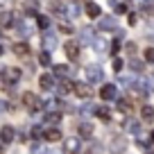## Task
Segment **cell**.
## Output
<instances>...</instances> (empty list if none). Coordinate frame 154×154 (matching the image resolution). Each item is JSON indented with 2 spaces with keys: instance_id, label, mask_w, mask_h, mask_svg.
<instances>
[{
  "instance_id": "7402d4cb",
  "label": "cell",
  "mask_w": 154,
  "mask_h": 154,
  "mask_svg": "<svg viewBox=\"0 0 154 154\" xmlns=\"http://www.w3.org/2000/svg\"><path fill=\"white\" fill-rule=\"evenodd\" d=\"M70 82H61V86H57V91H59V95H66V93H70Z\"/></svg>"
},
{
  "instance_id": "6da1fadb",
  "label": "cell",
  "mask_w": 154,
  "mask_h": 154,
  "mask_svg": "<svg viewBox=\"0 0 154 154\" xmlns=\"http://www.w3.org/2000/svg\"><path fill=\"white\" fill-rule=\"evenodd\" d=\"M84 72H86V84H97L102 79V70L97 63H88Z\"/></svg>"
},
{
  "instance_id": "4316f807",
  "label": "cell",
  "mask_w": 154,
  "mask_h": 154,
  "mask_svg": "<svg viewBox=\"0 0 154 154\" xmlns=\"http://www.w3.org/2000/svg\"><path fill=\"white\" fill-rule=\"evenodd\" d=\"M95 50H97V52H102V50H106V43H104V41H102V38H97V41H95Z\"/></svg>"
},
{
  "instance_id": "e575fe53",
  "label": "cell",
  "mask_w": 154,
  "mask_h": 154,
  "mask_svg": "<svg viewBox=\"0 0 154 154\" xmlns=\"http://www.w3.org/2000/svg\"><path fill=\"white\" fill-rule=\"evenodd\" d=\"M116 11H118V14H125L127 7H125V5H118V7H116Z\"/></svg>"
},
{
  "instance_id": "f1b7e54d",
  "label": "cell",
  "mask_w": 154,
  "mask_h": 154,
  "mask_svg": "<svg viewBox=\"0 0 154 154\" xmlns=\"http://www.w3.org/2000/svg\"><path fill=\"white\" fill-rule=\"evenodd\" d=\"M145 59L154 63V48H147V50H145Z\"/></svg>"
},
{
  "instance_id": "f35d334b",
  "label": "cell",
  "mask_w": 154,
  "mask_h": 154,
  "mask_svg": "<svg viewBox=\"0 0 154 154\" xmlns=\"http://www.w3.org/2000/svg\"><path fill=\"white\" fill-rule=\"evenodd\" d=\"M77 154H79V152H77Z\"/></svg>"
},
{
  "instance_id": "277c9868",
  "label": "cell",
  "mask_w": 154,
  "mask_h": 154,
  "mask_svg": "<svg viewBox=\"0 0 154 154\" xmlns=\"http://www.w3.org/2000/svg\"><path fill=\"white\" fill-rule=\"evenodd\" d=\"M23 104L27 106V109H38V106H41V100H38L36 95H34V93H23Z\"/></svg>"
},
{
  "instance_id": "8fae6325",
  "label": "cell",
  "mask_w": 154,
  "mask_h": 154,
  "mask_svg": "<svg viewBox=\"0 0 154 154\" xmlns=\"http://www.w3.org/2000/svg\"><path fill=\"white\" fill-rule=\"evenodd\" d=\"M100 29H102V32H111V29H116V18H113V16H106V18H102Z\"/></svg>"
},
{
  "instance_id": "f546056e",
  "label": "cell",
  "mask_w": 154,
  "mask_h": 154,
  "mask_svg": "<svg viewBox=\"0 0 154 154\" xmlns=\"http://www.w3.org/2000/svg\"><path fill=\"white\" fill-rule=\"evenodd\" d=\"M122 66H125V63H122V59H116V61H113V70H116V72H120Z\"/></svg>"
},
{
  "instance_id": "603a6c76",
  "label": "cell",
  "mask_w": 154,
  "mask_h": 154,
  "mask_svg": "<svg viewBox=\"0 0 154 154\" xmlns=\"http://www.w3.org/2000/svg\"><path fill=\"white\" fill-rule=\"evenodd\" d=\"M38 61H41V66H50V52H48V50H45V52H41Z\"/></svg>"
},
{
  "instance_id": "7c38bea8",
  "label": "cell",
  "mask_w": 154,
  "mask_h": 154,
  "mask_svg": "<svg viewBox=\"0 0 154 154\" xmlns=\"http://www.w3.org/2000/svg\"><path fill=\"white\" fill-rule=\"evenodd\" d=\"M43 45H45V50H52L54 45H57V36H54L52 32H45L43 34Z\"/></svg>"
},
{
  "instance_id": "ba28073f",
  "label": "cell",
  "mask_w": 154,
  "mask_h": 154,
  "mask_svg": "<svg viewBox=\"0 0 154 154\" xmlns=\"http://www.w3.org/2000/svg\"><path fill=\"white\" fill-rule=\"evenodd\" d=\"M82 147V140L79 138H66V152L68 154H77Z\"/></svg>"
},
{
  "instance_id": "d6a6232c",
  "label": "cell",
  "mask_w": 154,
  "mask_h": 154,
  "mask_svg": "<svg viewBox=\"0 0 154 154\" xmlns=\"http://www.w3.org/2000/svg\"><path fill=\"white\" fill-rule=\"evenodd\" d=\"M11 2H14V0H0V7L7 9V7H11Z\"/></svg>"
},
{
  "instance_id": "2e32d148",
  "label": "cell",
  "mask_w": 154,
  "mask_h": 154,
  "mask_svg": "<svg viewBox=\"0 0 154 154\" xmlns=\"http://www.w3.org/2000/svg\"><path fill=\"white\" fill-rule=\"evenodd\" d=\"M14 23V16H11V11H0V25L2 27H7V25Z\"/></svg>"
},
{
  "instance_id": "44dd1931",
  "label": "cell",
  "mask_w": 154,
  "mask_h": 154,
  "mask_svg": "<svg viewBox=\"0 0 154 154\" xmlns=\"http://www.w3.org/2000/svg\"><path fill=\"white\" fill-rule=\"evenodd\" d=\"M14 27H16V32H18V34H20V36H25V34H29V29H27V25H25V23H23V20H20V23H16V25H14Z\"/></svg>"
},
{
  "instance_id": "5bb4252c",
  "label": "cell",
  "mask_w": 154,
  "mask_h": 154,
  "mask_svg": "<svg viewBox=\"0 0 154 154\" xmlns=\"http://www.w3.org/2000/svg\"><path fill=\"white\" fill-rule=\"evenodd\" d=\"M14 54H18V57H27V54H29V45L27 43H14Z\"/></svg>"
},
{
  "instance_id": "8d00e7d4",
  "label": "cell",
  "mask_w": 154,
  "mask_h": 154,
  "mask_svg": "<svg viewBox=\"0 0 154 154\" xmlns=\"http://www.w3.org/2000/svg\"><path fill=\"white\" fill-rule=\"evenodd\" d=\"M149 140H152V143H154V131H152V134H149Z\"/></svg>"
},
{
  "instance_id": "4fadbf2b",
  "label": "cell",
  "mask_w": 154,
  "mask_h": 154,
  "mask_svg": "<svg viewBox=\"0 0 154 154\" xmlns=\"http://www.w3.org/2000/svg\"><path fill=\"white\" fill-rule=\"evenodd\" d=\"M43 138H45V140H50V143H57V140L61 138V131H59L57 127H52V129H48V131L43 134Z\"/></svg>"
},
{
  "instance_id": "cb8c5ba5",
  "label": "cell",
  "mask_w": 154,
  "mask_h": 154,
  "mask_svg": "<svg viewBox=\"0 0 154 154\" xmlns=\"http://www.w3.org/2000/svg\"><path fill=\"white\" fill-rule=\"evenodd\" d=\"M59 120H61V113H48V122H52V125H59Z\"/></svg>"
},
{
  "instance_id": "8992f818",
  "label": "cell",
  "mask_w": 154,
  "mask_h": 154,
  "mask_svg": "<svg viewBox=\"0 0 154 154\" xmlns=\"http://www.w3.org/2000/svg\"><path fill=\"white\" fill-rule=\"evenodd\" d=\"M125 149H127V140L122 138V136H120V138H113V140H111V152H113V154H122Z\"/></svg>"
},
{
  "instance_id": "9c48e42d",
  "label": "cell",
  "mask_w": 154,
  "mask_h": 154,
  "mask_svg": "<svg viewBox=\"0 0 154 154\" xmlns=\"http://www.w3.org/2000/svg\"><path fill=\"white\" fill-rule=\"evenodd\" d=\"M38 84H41L43 91H50V88H54V77L52 75H41L38 77Z\"/></svg>"
},
{
  "instance_id": "d4e9b609",
  "label": "cell",
  "mask_w": 154,
  "mask_h": 154,
  "mask_svg": "<svg viewBox=\"0 0 154 154\" xmlns=\"http://www.w3.org/2000/svg\"><path fill=\"white\" fill-rule=\"evenodd\" d=\"M59 32H63V34H72L75 29H72V25H68V23H61V25H59Z\"/></svg>"
},
{
  "instance_id": "484cf974",
  "label": "cell",
  "mask_w": 154,
  "mask_h": 154,
  "mask_svg": "<svg viewBox=\"0 0 154 154\" xmlns=\"http://www.w3.org/2000/svg\"><path fill=\"white\" fill-rule=\"evenodd\" d=\"M118 109H120V111H129L131 109L129 100H118Z\"/></svg>"
},
{
  "instance_id": "7a4b0ae2",
  "label": "cell",
  "mask_w": 154,
  "mask_h": 154,
  "mask_svg": "<svg viewBox=\"0 0 154 154\" xmlns=\"http://www.w3.org/2000/svg\"><path fill=\"white\" fill-rule=\"evenodd\" d=\"M116 95H118V91H116V84H104V86L100 88V97H102L104 102L116 100Z\"/></svg>"
},
{
  "instance_id": "1f68e13d",
  "label": "cell",
  "mask_w": 154,
  "mask_h": 154,
  "mask_svg": "<svg viewBox=\"0 0 154 154\" xmlns=\"http://www.w3.org/2000/svg\"><path fill=\"white\" fill-rule=\"evenodd\" d=\"M41 136H43V134H41V129L34 127V129H32V138H41Z\"/></svg>"
},
{
  "instance_id": "ffe728a7",
  "label": "cell",
  "mask_w": 154,
  "mask_h": 154,
  "mask_svg": "<svg viewBox=\"0 0 154 154\" xmlns=\"http://www.w3.org/2000/svg\"><path fill=\"white\" fill-rule=\"evenodd\" d=\"M79 134L82 136H91L93 134V125L91 122H82V125H79Z\"/></svg>"
},
{
  "instance_id": "5b68a950",
  "label": "cell",
  "mask_w": 154,
  "mask_h": 154,
  "mask_svg": "<svg viewBox=\"0 0 154 154\" xmlns=\"http://www.w3.org/2000/svg\"><path fill=\"white\" fill-rule=\"evenodd\" d=\"M72 91H75L77 97H88V95H91V86H88V84H84V82L72 84Z\"/></svg>"
},
{
  "instance_id": "9a60e30c",
  "label": "cell",
  "mask_w": 154,
  "mask_h": 154,
  "mask_svg": "<svg viewBox=\"0 0 154 154\" xmlns=\"http://www.w3.org/2000/svg\"><path fill=\"white\" fill-rule=\"evenodd\" d=\"M100 5H95V2H86V14L91 16V18H97L100 16Z\"/></svg>"
},
{
  "instance_id": "52a82bcc",
  "label": "cell",
  "mask_w": 154,
  "mask_h": 154,
  "mask_svg": "<svg viewBox=\"0 0 154 154\" xmlns=\"http://www.w3.org/2000/svg\"><path fill=\"white\" fill-rule=\"evenodd\" d=\"M14 136H16L14 127L5 125V127H2V129H0V140H2V143H11V140H14Z\"/></svg>"
},
{
  "instance_id": "4dcf8cb0",
  "label": "cell",
  "mask_w": 154,
  "mask_h": 154,
  "mask_svg": "<svg viewBox=\"0 0 154 154\" xmlns=\"http://www.w3.org/2000/svg\"><path fill=\"white\" fill-rule=\"evenodd\" d=\"M38 27H48V16H38Z\"/></svg>"
},
{
  "instance_id": "e0dca14e",
  "label": "cell",
  "mask_w": 154,
  "mask_h": 154,
  "mask_svg": "<svg viewBox=\"0 0 154 154\" xmlns=\"http://www.w3.org/2000/svg\"><path fill=\"white\" fill-rule=\"evenodd\" d=\"M95 113H97V118H100V120H104V122H111V111L106 109V106H100V109H97Z\"/></svg>"
},
{
  "instance_id": "836d02e7",
  "label": "cell",
  "mask_w": 154,
  "mask_h": 154,
  "mask_svg": "<svg viewBox=\"0 0 154 154\" xmlns=\"http://www.w3.org/2000/svg\"><path fill=\"white\" fill-rule=\"evenodd\" d=\"M127 52L134 54V52H136V43H127Z\"/></svg>"
},
{
  "instance_id": "30bf717a",
  "label": "cell",
  "mask_w": 154,
  "mask_h": 154,
  "mask_svg": "<svg viewBox=\"0 0 154 154\" xmlns=\"http://www.w3.org/2000/svg\"><path fill=\"white\" fill-rule=\"evenodd\" d=\"M5 75H7V82L9 84H16L20 79V70L18 68H5Z\"/></svg>"
},
{
  "instance_id": "d590c367",
  "label": "cell",
  "mask_w": 154,
  "mask_h": 154,
  "mask_svg": "<svg viewBox=\"0 0 154 154\" xmlns=\"http://www.w3.org/2000/svg\"><path fill=\"white\" fill-rule=\"evenodd\" d=\"M0 111H5V102H0Z\"/></svg>"
},
{
  "instance_id": "ac0fdd59",
  "label": "cell",
  "mask_w": 154,
  "mask_h": 154,
  "mask_svg": "<svg viewBox=\"0 0 154 154\" xmlns=\"http://www.w3.org/2000/svg\"><path fill=\"white\" fill-rule=\"evenodd\" d=\"M140 116H143V120H152V118H154V109L149 104H145L143 109H140Z\"/></svg>"
},
{
  "instance_id": "d6986e66",
  "label": "cell",
  "mask_w": 154,
  "mask_h": 154,
  "mask_svg": "<svg viewBox=\"0 0 154 154\" xmlns=\"http://www.w3.org/2000/svg\"><path fill=\"white\" fill-rule=\"evenodd\" d=\"M68 72H70V68H68V66H63V63L54 66V75H59V77H68Z\"/></svg>"
},
{
  "instance_id": "83f0119b",
  "label": "cell",
  "mask_w": 154,
  "mask_h": 154,
  "mask_svg": "<svg viewBox=\"0 0 154 154\" xmlns=\"http://www.w3.org/2000/svg\"><path fill=\"white\" fill-rule=\"evenodd\" d=\"M7 84H9V82H7V75H5V70H0V88H5Z\"/></svg>"
},
{
  "instance_id": "74e56055",
  "label": "cell",
  "mask_w": 154,
  "mask_h": 154,
  "mask_svg": "<svg viewBox=\"0 0 154 154\" xmlns=\"http://www.w3.org/2000/svg\"><path fill=\"white\" fill-rule=\"evenodd\" d=\"M2 52H5V50H2V45H0V54H2Z\"/></svg>"
},
{
  "instance_id": "3957f363",
  "label": "cell",
  "mask_w": 154,
  "mask_h": 154,
  "mask_svg": "<svg viewBox=\"0 0 154 154\" xmlns=\"http://www.w3.org/2000/svg\"><path fill=\"white\" fill-rule=\"evenodd\" d=\"M63 50H66V57L68 59H72V61L79 59V45H77L75 41H68V43L63 45Z\"/></svg>"
}]
</instances>
